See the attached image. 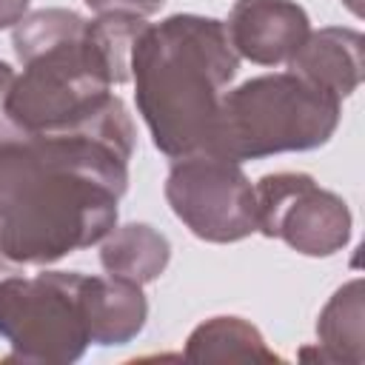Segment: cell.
Wrapping results in <instances>:
<instances>
[{
    "label": "cell",
    "instance_id": "1",
    "mask_svg": "<svg viewBox=\"0 0 365 365\" xmlns=\"http://www.w3.org/2000/svg\"><path fill=\"white\" fill-rule=\"evenodd\" d=\"M134 145L125 106L88 128L0 137V257L51 265L97 245L117 225Z\"/></svg>",
    "mask_w": 365,
    "mask_h": 365
},
{
    "label": "cell",
    "instance_id": "7",
    "mask_svg": "<svg viewBox=\"0 0 365 365\" xmlns=\"http://www.w3.org/2000/svg\"><path fill=\"white\" fill-rule=\"evenodd\" d=\"M222 23L237 57L257 66L288 63L311 31L308 11L297 0H234Z\"/></svg>",
    "mask_w": 365,
    "mask_h": 365
},
{
    "label": "cell",
    "instance_id": "9",
    "mask_svg": "<svg viewBox=\"0 0 365 365\" xmlns=\"http://www.w3.org/2000/svg\"><path fill=\"white\" fill-rule=\"evenodd\" d=\"M86 319L91 345L111 348L131 342L148 319V299L143 294V285L120 279V277H91L86 274Z\"/></svg>",
    "mask_w": 365,
    "mask_h": 365
},
{
    "label": "cell",
    "instance_id": "15",
    "mask_svg": "<svg viewBox=\"0 0 365 365\" xmlns=\"http://www.w3.org/2000/svg\"><path fill=\"white\" fill-rule=\"evenodd\" d=\"M342 3H345V6H348V9L354 11V14H356V17L362 14V6H359V0H342Z\"/></svg>",
    "mask_w": 365,
    "mask_h": 365
},
{
    "label": "cell",
    "instance_id": "4",
    "mask_svg": "<svg viewBox=\"0 0 365 365\" xmlns=\"http://www.w3.org/2000/svg\"><path fill=\"white\" fill-rule=\"evenodd\" d=\"M86 274L40 271L26 274L0 257V336L11 362L68 365L91 345L86 319Z\"/></svg>",
    "mask_w": 365,
    "mask_h": 365
},
{
    "label": "cell",
    "instance_id": "3",
    "mask_svg": "<svg viewBox=\"0 0 365 365\" xmlns=\"http://www.w3.org/2000/svg\"><path fill=\"white\" fill-rule=\"evenodd\" d=\"M342 120V100L294 71L259 74L220 100L211 151L234 163L325 145Z\"/></svg>",
    "mask_w": 365,
    "mask_h": 365
},
{
    "label": "cell",
    "instance_id": "11",
    "mask_svg": "<svg viewBox=\"0 0 365 365\" xmlns=\"http://www.w3.org/2000/svg\"><path fill=\"white\" fill-rule=\"evenodd\" d=\"M317 348L302 351L299 356L314 354L322 362H351L359 365L365 359L362 342V279L354 277L351 282L339 285L334 297L317 317Z\"/></svg>",
    "mask_w": 365,
    "mask_h": 365
},
{
    "label": "cell",
    "instance_id": "16",
    "mask_svg": "<svg viewBox=\"0 0 365 365\" xmlns=\"http://www.w3.org/2000/svg\"><path fill=\"white\" fill-rule=\"evenodd\" d=\"M11 74H14V68H11L9 63H3V60H0V80H6V77H11Z\"/></svg>",
    "mask_w": 365,
    "mask_h": 365
},
{
    "label": "cell",
    "instance_id": "12",
    "mask_svg": "<svg viewBox=\"0 0 365 365\" xmlns=\"http://www.w3.org/2000/svg\"><path fill=\"white\" fill-rule=\"evenodd\" d=\"M185 359L194 362H277L279 356L265 345L257 325L242 317H211L200 322L185 339Z\"/></svg>",
    "mask_w": 365,
    "mask_h": 365
},
{
    "label": "cell",
    "instance_id": "13",
    "mask_svg": "<svg viewBox=\"0 0 365 365\" xmlns=\"http://www.w3.org/2000/svg\"><path fill=\"white\" fill-rule=\"evenodd\" d=\"M94 14H108V11H125L137 17H151L157 14L165 0H83Z\"/></svg>",
    "mask_w": 365,
    "mask_h": 365
},
{
    "label": "cell",
    "instance_id": "8",
    "mask_svg": "<svg viewBox=\"0 0 365 365\" xmlns=\"http://www.w3.org/2000/svg\"><path fill=\"white\" fill-rule=\"evenodd\" d=\"M362 34L348 26H325L308 31L297 54L288 60V68L308 83L331 91L334 97H351L362 83Z\"/></svg>",
    "mask_w": 365,
    "mask_h": 365
},
{
    "label": "cell",
    "instance_id": "10",
    "mask_svg": "<svg viewBox=\"0 0 365 365\" xmlns=\"http://www.w3.org/2000/svg\"><path fill=\"white\" fill-rule=\"evenodd\" d=\"M171 262V242L148 222L114 225L100 240V265L106 274L148 285L165 274Z\"/></svg>",
    "mask_w": 365,
    "mask_h": 365
},
{
    "label": "cell",
    "instance_id": "5",
    "mask_svg": "<svg viewBox=\"0 0 365 365\" xmlns=\"http://www.w3.org/2000/svg\"><path fill=\"white\" fill-rule=\"evenodd\" d=\"M165 200L174 217L205 242L225 245L257 234V200L242 163L214 151L177 157L165 177Z\"/></svg>",
    "mask_w": 365,
    "mask_h": 365
},
{
    "label": "cell",
    "instance_id": "2",
    "mask_svg": "<svg viewBox=\"0 0 365 365\" xmlns=\"http://www.w3.org/2000/svg\"><path fill=\"white\" fill-rule=\"evenodd\" d=\"M237 68L240 57L222 20L171 14L145 23L131 46V83L137 111L160 154L177 160L211 151L220 100Z\"/></svg>",
    "mask_w": 365,
    "mask_h": 365
},
{
    "label": "cell",
    "instance_id": "14",
    "mask_svg": "<svg viewBox=\"0 0 365 365\" xmlns=\"http://www.w3.org/2000/svg\"><path fill=\"white\" fill-rule=\"evenodd\" d=\"M26 11H29V0H0V31L14 29V23H20Z\"/></svg>",
    "mask_w": 365,
    "mask_h": 365
},
{
    "label": "cell",
    "instance_id": "6",
    "mask_svg": "<svg viewBox=\"0 0 365 365\" xmlns=\"http://www.w3.org/2000/svg\"><path fill=\"white\" fill-rule=\"evenodd\" d=\"M257 231L302 257H334L351 242L348 202L305 171H274L254 182Z\"/></svg>",
    "mask_w": 365,
    "mask_h": 365
}]
</instances>
